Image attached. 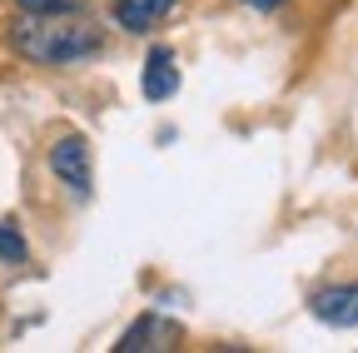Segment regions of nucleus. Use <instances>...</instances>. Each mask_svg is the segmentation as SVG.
Masks as SVG:
<instances>
[{
	"instance_id": "obj_1",
	"label": "nucleus",
	"mask_w": 358,
	"mask_h": 353,
	"mask_svg": "<svg viewBox=\"0 0 358 353\" xmlns=\"http://www.w3.org/2000/svg\"><path fill=\"white\" fill-rule=\"evenodd\" d=\"M10 45L30 65H55L60 70V65L95 60L105 50V30L90 25L75 10H60V15H30V10H20V20L10 25Z\"/></svg>"
},
{
	"instance_id": "obj_2",
	"label": "nucleus",
	"mask_w": 358,
	"mask_h": 353,
	"mask_svg": "<svg viewBox=\"0 0 358 353\" xmlns=\"http://www.w3.org/2000/svg\"><path fill=\"white\" fill-rule=\"evenodd\" d=\"M50 174L75 194V199H90V189H95V169H90V145L85 135H60L50 145Z\"/></svg>"
},
{
	"instance_id": "obj_3",
	"label": "nucleus",
	"mask_w": 358,
	"mask_h": 353,
	"mask_svg": "<svg viewBox=\"0 0 358 353\" xmlns=\"http://www.w3.org/2000/svg\"><path fill=\"white\" fill-rule=\"evenodd\" d=\"M308 308H313V319L329 324V329H358V279L319 289L308 298Z\"/></svg>"
},
{
	"instance_id": "obj_4",
	"label": "nucleus",
	"mask_w": 358,
	"mask_h": 353,
	"mask_svg": "<svg viewBox=\"0 0 358 353\" xmlns=\"http://www.w3.org/2000/svg\"><path fill=\"white\" fill-rule=\"evenodd\" d=\"M140 90H145V100H150V105H164V100H174V95H179V60H174V50H169V45H155V50L145 55Z\"/></svg>"
},
{
	"instance_id": "obj_5",
	"label": "nucleus",
	"mask_w": 358,
	"mask_h": 353,
	"mask_svg": "<svg viewBox=\"0 0 358 353\" xmlns=\"http://www.w3.org/2000/svg\"><path fill=\"white\" fill-rule=\"evenodd\" d=\"M174 338H179V324H169V319H159V314H145L140 324L124 329V338H120L115 348H120V353H155V348H174Z\"/></svg>"
},
{
	"instance_id": "obj_6",
	"label": "nucleus",
	"mask_w": 358,
	"mask_h": 353,
	"mask_svg": "<svg viewBox=\"0 0 358 353\" xmlns=\"http://www.w3.org/2000/svg\"><path fill=\"white\" fill-rule=\"evenodd\" d=\"M169 10H174V0H115V25L129 35H150L164 25Z\"/></svg>"
},
{
	"instance_id": "obj_7",
	"label": "nucleus",
	"mask_w": 358,
	"mask_h": 353,
	"mask_svg": "<svg viewBox=\"0 0 358 353\" xmlns=\"http://www.w3.org/2000/svg\"><path fill=\"white\" fill-rule=\"evenodd\" d=\"M25 234L15 224H0V264H25Z\"/></svg>"
},
{
	"instance_id": "obj_8",
	"label": "nucleus",
	"mask_w": 358,
	"mask_h": 353,
	"mask_svg": "<svg viewBox=\"0 0 358 353\" xmlns=\"http://www.w3.org/2000/svg\"><path fill=\"white\" fill-rule=\"evenodd\" d=\"M15 6L30 15H60V10H80L85 0H15Z\"/></svg>"
},
{
	"instance_id": "obj_9",
	"label": "nucleus",
	"mask_w": 358,
	"mask_h": 353,
	"mask_svg": "<svg viewBox=\"0 0 358 353\" xmlns=\"http://www.w3.org/2000/svg\"><path fill=\"white\" fill-rule=\"evenodd\" d=\"M244 6H254V10H279V6H289V0H244Z\"/></svg>"
}]
</instances>
